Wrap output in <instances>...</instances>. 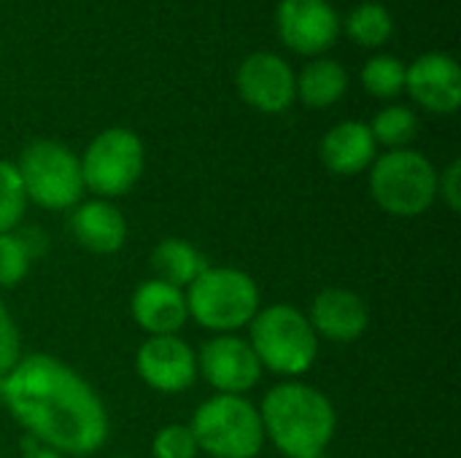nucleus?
<instances>
[{"label":"nucleus","instance_id":"f257e3e1","mask_svg":"<svg viewBox=\"0 0 461 458\" xmlns=\"http://www.w3.org/2000/svg\"><path fill=\"white\" fill-rule=\"evenodd\" d=\"M0 402L27 437L65 458L92 456L108 443L111 421L100 394L49 354L22 356L0 378Z\"/></svg>","mask_w":461,"mask_h":458},{"label":"nucleus","instance_id":"f03ea898","mask_svg":"<svg viewBox=\"0 0 461 458\" xmlns=\"http://www.w3.org/2000/svg\"><path fill=\"white\" fill-rule=\"evenodd\" d=\"M265 440L286 458H313L327 454L335 437L338 416L330 397L308 383L286 381L273 386L259 408Z\"/></svg>","mask_w":461,"mask_h":458},{"label":"nucleus","instance_id":"7ed1b4c3","mask_svg":"<svg viewBox=\"0 0 461 458\" xmlns=\"http://www.w3.org/2000/svg\"><path fill=\"white\" fill-rule=\"evenodd\" d=\"M249 346L262 370L284 378L305 375L319 356V337L303 310L286 302L259 308L249 324Z\"/></svg>","mask_w":461,"mask_h":458},{"label":"nucleus","instance_id":"20e7f679","mask_svg":"<svg viewBox=\"0 0 461 458\" xmlns=\"http://www.w3.org/2000/svg\"><path fill=\"white\" fill-rule=\"evenodd\" d=\"M184 297L189 319L213 335L240 332L259 310V286L238 267H208L186 286Z\"/></svg>","mask_w":461,"mask_h":458},{"label":"nucleus","instance_id":"39448f33","mask_svg":"<svg viewBox=\"0 0 461 458\" xmlns=\"http://www.w3.org/2000/svg\"><path fill=\"white\" fill-rule=\"evenodd\" d=\"M189 429L211 458H257L265 448L259 408L246 397L213 394L194 410Z\"/></svg>","mask_w":461,"mask_h":458},{"label":"nucleus","instance_id":"423d86ee","mask_svg":"<svg viewBox=\"0 0 461 458\" xmlns=\"http://www.w3.org/2000/svg\"><path fill=\"white\" fill-rule=\"evenodd\" d=\"M370 194L392 216H421L438 200V170L421 151H386L370 165Z\"/></svg>","mask_w":461,"mask_h":458},{"label":"nucleus","instance_id":"0eeeda50","mask_svg":"<svg viewBox=\"0 0 461 458\" xmlns=\"http://www.w3.org/2000/svg\"><path fill=\"white\" fill-rule=\"evenodd\" d=\"M27 192V202L43 211H73L84 194L78 157L57 140H35L14 162Z\"/></svg>","mask_w":461,"mask_h":458},{"label":"nucleus","instance_id":"6e6552de","mask_svg":"<svg viewBox=\"0 0 461 458\" xmlns=\"http://www.w3.org/2000/svg\"><path fill=\"white\" fill-rule=\"evenodd\" d=\"M143 143L127 127H108L92 138L81 165L84 189L97 200L124 197L143 175Z\"/></svg>","mask_w":461,"mask_h":458},{"label":"nucleus","instance_id":"1a4fd4ad","mask_svg":"<svg viewBox=\"0 0 461 458\" xmlns=\"http://www.w3.org/2000/svg\"><path fill=\"white\" fill-rule=\"evenodd\" d=\"M197 375H203L216 394L246 397V391L259 383L262 364L249 340L238 335H216L205 340L197 354Z\"/></svg>","mask_w":461,"mask_h":458},{"label":"nucleus","instance_id":"9d476101","mask_svg":"<svg viewBox=\"0 0 461 458\" xmlns=\"http://www.w3.org/2000/svg\"><path fill=\"white\" fill-rule=\"evenodd\" d=\"M138 378L159 394H181L197 381V351L178 335L146 337L135 354Z\"/></svg>","mask_w":461,"mask_h":458},{"label":"nucleus","instance_id":"9b49d317","mask_svg":"<svg viewBox=\"0 0 461 458\" xmlns=\"http://www.w3.org/2000/svg\"><path fill=\"white\" fill-rule=\"evenodd\" d=\"M235 84L240 97L262 113H281L297 97V76L286 59L270 51L246 57L238 67Z\"/></svg>","mask_w":461,"mask_h":458},{"label":"nucleus","instance_id":"f8f14e48","mask_svg":"<svg viewBox=\"0 0 461 458\" xmlns=\"http://www.w3.org/2000/svg\"><path fill=\"white\" fill-rule=\"evenodd\" d=\"M281 40L297 54H324L338 40V13L327 0H281L276 11Z\"/></svg>","mask_w":461,"mask_h":458},{"label":"nucleus","instance_id":"ddd939ff","mask_svg":"<svg viewBox=\"0 0 461 458\" xmlns=\"http://www.w3.org/2000/svg\"><path fill=\"white\" fill-rule=\"evenodd\" d=\"M405 89L421 108L432 113H454L461 105L459 62L443 51L421 54L405 67Z\"/></svg>","mask_w":461,"mask_h":458},{"label":"nucleus","instance_id":"4468645a","mask_svg":"<svg viewBox=\"0 0 461 458\" xmlns=\"http://www.w3.org/2000/svg\"><path fill=\"white\" fill-rule=\"evenodd\" d=\"M308 321L316 337H327L332 343H354L367 332L370 310L357 292L327 286L313 297Z\"/></svg>","mask_w":461,"mask_h":458},{"label":"nucleus","instance_id":"2eb2a0df","mask_svg":"<svg viewBox=\"0 0 461 458\" xmlns=\"http://www.w3.org/2000/svg\"><path fill=\"white\" fill-rule=\"evenodd\" d=\"M130 313H132V321L149 337L178 335L184 324L189 321L184 289H176L159 278H149L132 292Z\"/></svg>","mask_w":461,"mask_h":458},{"label":"nucleus","instance_id":"dca6fc26","mask_svg":"<svg viewBox=\"0 0 461 458\" xmlns=\"http://www.w3.org/2000/svg\"><path fill=\"white\" fill-rule=\"evenodd\" d=\"M73 240L89 254H116L127 240L124 213L111 200H86L70 211L68 219Z\"/></svg>","mask_w":461,"mask_h":458},{"label":"nucleus","instance_id":"f3484780","mask_svg":"<svg viewBox=\"0 0 461 458\" xmlns=\"http://www.w3.org/2000/svg\"><path fill=\"white\" fill-rule=\"evenodd\" d=\"M319 157L335 175H359L375 162V138L365 121H340L321 138Z\"/></svg>","mask_w":461,"mask_h":458},{"label":"nucleus","instance_id":"a211bd4d","mask_svg":"<svg viewBox=\"0 0 461 458\" xmlns=\"http://www.w3.org/2000/svg\"><path fill=\"white\" fill-rule=\"evenodd\" d=\"M151 270H154V278L176 289H186L194 278H200L208 270V262L189 240L165 238L151 251Z\"/></svg>","mask_w":461,"mask_h":458},{"label":"nucleus","instance_id":"6ab92c4d","mask_svg":"<svg viewBox=\"0 0 461 458\" xmlns=\"http://www.w3.org/2000/svg\"><path fill=\"white\" fill-rule=\"evenodd\" d=\"M348 89V73L335 59H313L297 76V94L308 108H330Z\"/></svg>","mask_w":461,"mask_h":458},{"label":"nucleus","instance_id":"aec40b11","mask_svg":"<svg viewBox=\"0 0 461 458\" xmlns=\"http://www.w3.org/2000/svg\"><path fill=\"white\" fill-rule=\"evenodd\" d=\"M367 127L375 138V146L381 143L389 151H394V148H405L416 138L419 119L408 105H386L384 111L375 113V119Z\"/></svg>","mask_w":461,"mask_h":458},{"label":"nucleus","instance_id":"412c9836","mask_svg":"<svg viewBox=\"0 0 461 458\" xmlns=\"http://www.w3.org/2000/svg\"><path fill=\"white\" fill-rule=\"evenodd\" d=\"M346 30H348L351 40H357L362 46H381L389 40L394 22H392V13L381 3H362L348 13Z\"/></svg>","mask_w":461,"mask_h":458},{"label":"nucleus","instance_id":"4be33fe9","mask_svg":"<svg viewBox=\"0 0 461 458\" xmlns=\"http://www.w3.org/2000/svg\"><path fill=\"white\" fill-rule=\"evenodd\" d=\"M27 213V192L14 162L0 159V235L22 227Z\"/></svg>","mask_w":461,"mask_h":458},{"label":"nucleus","instance_id":"5701e85b","mask_svg":"<svg viewBox=\"0 0 461 458\" xmlns=\"http://www.w3.org/2000/svg\"><path fill=\"white\" fill-rule=\"evenodd\" d=\"M362 86L381 100L397 97L405 89V65L389 54L373 57L362 67Z\"/></svg>","mask_w":461,"mask_h":458},{"label":"nucleus","instance_id":"b1692460","mask_svg":"<svg viewBox=\"0 0 461 458\" xmlns=\"http://www.w3.org/2000/svg\"><path fill=\"white\" fill-rule=\"evenodd\" d=\"M200 448L189 424H167L151 440L154 458H197Z\"/></svg>","mask_w":461,"mask_h":458},{"label":"nucleus","instance_id":"393cba45","mask_svg":"<svg viewBox=\"0 0 461 458\" xmlns=\"http://www.w3.org/2000/svg\"><path fill=\"white\" fill-rule=\"evenodd\" d=\"M30 256L14 232L0 235V289L19 286L30 273Z\"/></svg>","mask_w":461,"mask_h":458},{"label":"nucleus","instance_id":"a878e982","mask_svg":"<svg viewBox=\"0 0 461 458\" xmlns=\"http://www.w3.org/2000/svg\"><path fill=\"white\" fill-rule=\"evenodd\" d=\"M22 359V337L19 329L11 319V313L5 310L3 300H0V378Z\"/></svg>","mask_w":461,"mask_h":458},{"label":"nucleus","instance_id":"bb28decb","mask_svg":"<svg viewBox=\"0 0 461 458\" xmlns=\"http://www.w3.org/2000/svg\"><path fill=\"white\" fill-rule=\"evenodd\" d=\"M438 197L454 211H461V162L454 159L440 175H438Z\"/></svg>","mask_w":461,"mask_h":458},{"label":"nucleus","instance_id":"cd10ccee","mask_svg":"<svg viewBox=\"0 0 461 458\" xmlns=\"http://www.w3.org/2000/svg\"><path fill=\"white\" fill-rule=\"evenodd\" d=\"M14 235H16V238H19V243L24 246V251H27L30 262L41 259V256L46 254V248H49V238H46V235H43V229H38V227H16V229H14Z\"/></svg>","mask_w":461,"mask_h":458},{"label":"nucleus","instance_id":"c85d7f7f","mask_svg":"<svg viewBox=\"0 0 461 458\" xmlns=\"http://www.w3.org/2000/svg\"><path fill=\"white\" fill-rule=\"evenodd\" d=\"M22 458H65L62 454L51 451V448H43L38 445L32 437H24V451H22Z\"/></svg>","mask_w":461,"mask_h":458},{"label":"nucleus","instance_id":"c756f323","mask_svg":"<svg viewBox=\"0 0 461 458\" xmlns=\"http://www.w3.org/2000/svg\"><path fill=\"white\" fill-rule=\"evenodd\" d=\"M313 458H330L327 454H319V456H313Z\"/></svg>","mask_w":461,"mask_h":458},{"label":"nucleus","instance_id":"7c9ffc66","mask_svg":"<svg viewBox=\"0 0 461 458\" xmlns=\"http://www.w3.org/2000/svg\"><path fill=\"white\" fill-rule=\"evenodd\" d=\"M111 458H132V456H111Z\"/></svg>","mask_w":461,"mask_h":458}]
</instances>
